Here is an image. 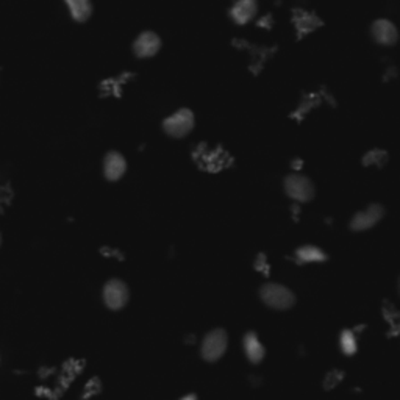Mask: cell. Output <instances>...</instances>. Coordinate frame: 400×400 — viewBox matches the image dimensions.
<instances>
[{"label": "cell", "instance_id": "cell-1", "mask_svg": "<svg viewBox=\"0 0 400 400\" xmlns=\"http://www.w3.org/2000/svg\"><path fill=\"white\" fill-rule=\"evenodd\" d=\"M196 116L191 108H178L163 119V132L174 139L187 138L194 130Z\"/></svg>", "mask_w": 400, "mask_h": 400}, {"label": "cell", "instance_id": "cell-2", "mask_svg": "<svg viewBox=\"0 0 400 400\" xmlns=\"http://www.w3.org/2000/svg\"><path fill=\"white\" fill-rule=\"evenodd\" d=\"M283 189L287 196L297 204H308L316 196V187L311 178L299 173L285 177Z\"/></svg>", "mask_w": 400, "mask_h": 400}, {"label": "cell", "instance_id": "cell-3", "mask_svg": "<svg viewBox=\"0 0 400 400\" xmlns=\"http://www.w3.org/2000/svg\"><path fill=\"white\" fill-rule=\"evenodd\" d=\"M260 294L263 302L274 310H288L296 304V296L292 291L278 283H266Z\"/></svg>", "mask_w": 400, "mask_h": 400}, {"label": "cell", "instance_id": "cell-4", "mask_svg": "<svg viewBox=\"0 0 400 400\" xmlns=\"http://www.w3.org/2000/svg\"><path fill=\"white\" fill-rule=\"evenodd\" d=\"M385 218V206L382 204H370L368 208L355 213L350 219V230L366 232L375 227Z\"/></svg>", "mask_w": 400, "mask_h": 400}, {"label": "cell", "instance_id": "cell-5", "mask_svg": "<svg viewBox=\"0 0 400 400\" xmlns=\"http://www.w3.org/2000/svg\"><path fill=\"white\" fill-rule=\"evenodd\" d=\"M163 47V39L158 33L152 30H144L138 35V38L133 41V54L139 60L154 58Z\"/></svg>", "mask_w": 400, "mask_h": 400}, {"label": "cell", "instance_id": "cell-6", "mask_svg": "<svg viewBox=\"0 0 400 400\" xmlns=\"http://www.w3.org/2000/svg\"><path fill=\"white\" fill-rule=\"evenodd\" d=\"M225 350H227V333L218 328V330H213L206 335L202 342L200 354H202V358L205 361L214 363L225 354Z\"/></svg>", "mask_w": 400, "mask_h": 400}, {"label": "cell", "instance_id": "cell-7", "mask_svg": "<svg viewBox=\"0 0 400 400\" xmlns=\"http://www.w3.org/2000/svg\"><path fill=\"white\" fill-rule=\"evenodd\" d=\"M370 35H373V39L377 44L383 47L396 46L399 41V30L396 24L387 18L374 20L373 25H370Z\"/></svg>", "mask_w": 400, "mask_h": 400}, {"label": "cell", "instance_id": "cell-8", "mask_svg": "<svg viewBox=\"0 0 400 400\" xmlns=\"http://www.w3.org/2000/svg\"><path fill=\"white\" fill-rule=\"evenodd\" d=\"M104 302L110 310H123L128 302V288L124 282L113 278L104 287Z\"/></svg>", "mask_w": 400, "mask_h": 400}, {"label": "cell", "instance_id": "cell-9", "mask_svg": "<svg viewBox=\"0 0 400 400\" xmlns=\"http://www.w3.org/2000/svg\"><path fill=\"white\" fill-rule=\"evenodd\" d=\"M127 168L128 163L123 154L118 152V150L106 152L104 158V177L106 180L111 183L119 182L127 174Z\"/></svg>", "mask_w": 400, "mask_h": 400}, {"label": "cell", "instance_id": "cell-10", "mask_svg": "<svg viewBox=\"0 0 400 400\" xmlns=\"http://www.w3.org/2000/svg\"><path fill=\"white\" fill-rule=\"evenodd\" d=\"M258 13V0H237L230 10V18L235 24L246 25Z\"/></svg>", "mask_w": 400, "mask_h": 400}, {"label": "cell", "instance_id": "cell-11", "mask_svg": "<svg viewBox=\"0 0 400 400\" xmlns=\"http://www.w3.org/2000/svg\"><path fill=\"white\" fill-rule=\"evenodd\" d=\"M64 4L68 6L70 18L78 24L88 23L92 16V10H94L91 0H64Z\"/></svg>", "mask_w": 400, "mask_h": 400}, {"label": "cell", "instance_id": "cell-12", "mask_svg": "<svg viewBox=\"0 0 400 400\" xmlns=\"http://www.w3.org/2000/svg\"><path fill=\"white\" fill-rule=\"evenodd\" d=\"M244 350L246 355L250 363L258 364L264 358V347L260 342L258 337L254 332H250L246 335L244 338Z\"/></svg>", "mask_w": 400, "mask_h": 400}, {"label": "cell", "instance_id": "cell-13", "mask_svg": "<svg viewBox=\"0 0 400 400\" xmlns=\"http://www.w3.org/2000/svg\"><path fill=\"white\" fill-rule=\"evenodd\" d=\"M297 258L300 263H323L327 260L324 250H320L316 246H304L297 249Z\"/></svg>", "mask_w": 400, "mask_h": 400}, {"label": "cell", "instance_id": "cell-14", "mask_svg": "<svg viewBox=\"0 0 400 400\" xmlns=\"http://www.w3.org/2000/svg\"><path fill=\"white\" fill-rule=\"evenodd\" d=\"M388 161V152L382 149H373L363 155L361 163L366 168H382Z\"/></svg>", "mask_w": 400, "mask_h": 400}, {"label": "cell", "instance_id": "cell-15", "mask_svg": "<svg viewBox=\"0 0 400 400\" xmlns=\"http://www.w3.org/2000/svg\"><path fill=\"white\" fill-rule=\"evenodd\" d=\"M341 347L346 355H354L356 352V339L350 330L342 332L341 335Z\"/></svg>", "mask_w": 400, "mask_h": 400}, {"label": "cell", "instance_id": "cell-16", "mask_svg": "<svg viewBox=\"0 0 400 400\" xmlns=\"http://www.w3.org/2000/svg\"><path fill=\"white\" fill-rule=\"evenodd\" d=\"M180 400H197V397H196L194 394H189V396H185V397L180 399Z\"/></svg>", "mask_w": 400, "mask_h": 400}, {"label": "cell", "instance_id": "cell-17", "mask_svg": "<svg viewBox=\"0 0 400 400\" xmlns=\"http://www.w3.org/2000/svg\"><path fill=\"white\" fill-rule=\"evenodd\" d=\"M0 244H2V237H0Z\"/></svg>", "mask_w": 400, "mask_h": 400}]
</instances>
